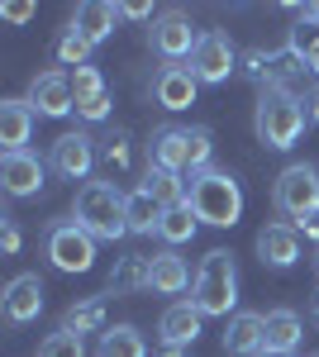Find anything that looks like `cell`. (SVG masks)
I'll list each match as a JSON object with an SVG mask.
<instances>
[{
    "label": "cell",
    "instance_id": "1",
    "mask_svg": "<svg viewBox=\"0 0 319 357\" xmlns=\"http://www.w3.org/2000/svg\"><path fill=\"white\" fill-rule=\"evenodd\" d=\"M186 205L195 210L200 224H214V229H234L243 215V191L239 181L219 167H205L191 176V191H186Z\"/></svg>",
    "mask_w": 319,
    "mask_h": 357
},
{
    "label": "cell",
    "instance_id": "2",
    "mask_svg": "<svg viewBox=\"0 0 319 357\" xmlns=\"http://www.w3.org/2000/svg\"><path fill=\"white\" fill-rule=\"evenodd\" d=\"M210 129H177V124H167L158 134L148 138V167H162V172H181V176H195V172H205L210 167Z\"/></svg>",
    "mask_w": 319,
    "mask_h": 357
},
{
    "label": "cell",
    "instance_id": "3",
    "mask_svg": "<svg viewBox=\"0 0 319 357\" xmlns=\"http://www.w3.org/2000/svg\"><path fill=\"white\" fill-rule=\"evenodd\" d=\"M124 200L129 195L119 191L114 181H86L77 191V215L72 220L91 234V238H119V234H129V220H124Z\"/></svg>",
    "mask_w": 319,
    "mask_h": 357
},
{
    "label": "cell",
    "instance_id": "4",
    "mask_svg": "<svg viewBox=\"0 0 319 357\" xmlns=\"http://www.w3.org/2000/svg\"><path fill=\"white\" fill-rule=\"evenodd\" d=\"M191 291H195L191 301L200 305V314H224L229 319L234 305H239V267H234V252H224V248L205 252Z\"/></svg>",
    "mask_w": 319,
    "mask_h": 357
},
{
    "label": "cell",
    "instance_id": "5",
    "mask_svg": "<svg viewBox=\"0 0 319 357\" xmlns=\"http://www.w3.org/2000/svg\"><path fill=\"white\" fill-rule=\"evenodd\" d=\"M253 124H258V138H262V148H291L300 129H305V100L291 96V91H262V100H258V114H253Z\"/></svg>",
    "mask_w": 319,
    "mask_h": 357
},
{
    "label": "cell",
    "instance_id": "6",
    "mask_svg": "<svg viewBox=\"0 0 319 357\" xmlns=\"http://www.w3.org/2000/svg\"><path fill=\"white\" fill-rule=\"evenodd\" d=\"M276 210L291 215V220H305L319 210V172L305 162H291L281 176H276Z\"/></svg>",
    "mask_w": 319,
    "mask_h": 357
},
{
    "label": "cell",
    "instance_id": "7",
    "mask_svg": "<svg viewBox=\"0 0 319 357\" xmlns=\"http://www.w3.org/2000/svg\"><path fill=\"white\" fill-rule=\"evenodd\" d=\"M48 257H53L57 272H91V262H96V238H91L77 220H62V224H53V234H48Z\"/></svg>",
    "mask_w": 319,
    "mask_h": 357
},
{
    "label": "cell",
    "instance_id": "8",
    "mask_svg": "<svg viewBox=\"0 0 319 357\" xmlns=\"http://www.w3.org/2000/svg\"><path fill=\"white\" fill-rule=\"evenodd\" d=\"M243 72H248L258 86H267V91H291V96H295V82L305 77V67L295 62L291 48H281V53H262V48H253V53L243 57Z\"/></svg>",
    "mask_w": 319,
    "mask_h": 357
},
{
    "label": "cell",
    "instance_id": "9",
    "mask_svg": "<svg viewBox=\"0 0 319 357\" xmlns=\"http://www.w3.org/2000/svg\"><path fill=\"white\" fill-rule=\"evenodd\" d=\"M234 62H239V53H234V43L224 33H200V43L191 53V72H195L200 86H219V82H229Z\"/></svg>",
    "mask_w": 319,
    "mask_h": 357
},
{
    "label": "cell",
    "instance_id": "10",
    "mask_svg": "<svg viewBox=\"0 0 319 357\" xmlns=\"http://www.w3.org/2000/svg\"><path fill=\"white\" fill-rule=\"evenodd\" d=\"M0 186H5V195H15V200L38 195L48 186V167L38 162L34 153H5L0 158Z\"/></svg>",
    "mask_w": 319,
    "mask_h": 357
},
{
    "label": "cell",
    "instance_id": "11",
    "mask_svg": "<svg viewBox=\"0 0 319 357\" xmlns=\"http://www.w3.org/2000/svg\"><path fill=\"white\" fill-rule=\"evenodd\" d=\"M29 105L38 114H72L77 110V96H72V72H38L29 82Z\"/></svg>",
    "mask_w": 319,
    "mask_h": 357
},
{
    "label": "cell",
    "instance_id": "12",
    "mask_svg": "<svg viewBox=\"0 0 319 357\" xmlns=\"http://www.w3.org/2000/svg\"><path fill=\"white\" fill-rule=\"evenodd\" d=\"M195 43H200V33H195V24H191V15H181V10H167L158 24H153V48H158L167 62L191 57Z\"/></svg>",
    "mask_w": 319,
    "mask_h": 357
},
{
    "label": "cell",
    "instance_id": "13",
    "mask_svg": "<svg viewBox=\"0 0 319 357\" xmlns=\"http://www.w3.org/2000/svg\"><path fill=\"white\" fill-rule=\"evenodd\" d=\"M96 158H101L96 153V138H86V134H62L53 143V172L67 176V181H86Z\"/></svg>",
    "mask_w": 319,
    "mask_h": 357
},
{
    "label": "cell",
    "instance_id": "14",
    "mask_svg": "<svg viewBox=\"0 0 319 357\" xmlns=\"http://www.w3.org/2000/svg\"><path fill=\"white\" fill-rule=\"evenodd\" d=\"M200 324H205L200 305H195V301H177V305H167V310H162L158 333H162V343H167V348H191V343L200 338Z\"/></svg>",
    "mask_w": 319,
    "mask_h": 357
},
{
    "label": "cell",
    "instance_id": "15",
    "mask_svg": "<svg viewBox=\"0 0 319 357\" xmlns=\"http://www.w3.org/2000/svg\"><path fill=\"white\" fill-rule=\"evenodd\" d=\"M267 348V314H253V310H243L229 319V329H224V353L229 357H258Z\"/></svg>",
    "mask_w": 319,
    "mask_h": 357
},
{
    "label": "cell",
    "instance_id": "16",
    "mask_svg": "<svg viewBox=\"0 0 319 357\" xmlns=\"http://www.w3.org/2000/svg\"><path fill=\"white\" fill-rule=\"evenodd\" d=\"M195 91H200V82H195V72L191 67H162L158 82H153V96H158L162 110H191L195 105Z\"/></svg>",
    "mask_w": 319,
    "mask_h": 357
},
{
    "label": "cell",
    "instance_id": "17",
    "mask_svg": "<svg viewBox=\"0 0 319 357\" xmlns=\"http://www.w3.org/2000/svg\"><path fill=\"white\" fill-rule=\"evenodd\" d=\"M43 314V281L34 272L15 276L10 286H5V319L10 324H29V319H38Z\"/></svg>",
    "mask_w": 319,
    "mask_h": 357
},
{
    "label": "cell",
    "instance_id": "18",
    "mask_svg": "<svg viewBox=\"0 0 319 357\" xmlns=\"http://www.w3.org/2000/svg\"><path fill=\"white\" fill-rule=\"evenodd\" d=\"M72 96H77V114L81 119H105L110 114V91H105V82H101L96 67L72 72Z\"/></svg>",
    "mask_w": 319,
    "mask_h": 357
},
{
    "label": "cell",
    "instance_id": "19",
    "mask_svg": "<svg viewBox=\"0 0 319 357\" xmlns=\"http://www.w3.org/2000/svg\"><path fill=\"white\" fill-rule=\"evenodd\" d=\"M29 134H34V105L29 100H0V148L24 153Z\"/></svg>",
    "mask_w": 319,
    "mask_h": 357
},
{
    "label": "cell",
    "instance_id": "20",
    "mask_svg": "<svg viewBox=\"0 0 319 357\" xmlns=\"http://www.w3.org/2000/svg\"><path fill=\"white\" fill-rule=\"evenodd\" d=\"M258 257H262L267 267H291L295 257H300V234H295L291 224H267L262 234H258Z\"/></svg>",
    "mask_w": 319,
    "mask_h": 357
},
{
    "label": "cell",
    "instance_id": "21",
    "mask_svg": "<svg viewBox=\"0 0 319 357\" xmlns=\"http://www.w3.org/2000/svg\"><path fill=\"white\" fill-rule=\"evenodd\" d=\"M148 286H153V257L148 252H129V257L114 262V272H110L114 296H133V291H148Z\"/></svg>",
    "mask_w": 319,
    "mask_h": 357
},
{
    "label": "cell",
    "instance_id": "22",
    "mask_svg": "<svg viewBox=\"0 0 319 357\" xmlns=\"http://www.w3.org/2000/svg\"><path fill=\"white\" fill-rule=\"evenodd\" d=\"M124 15H119V5H105V0H86V5H77V20H72V29H81L91 43H105L110 33H114V24H119Z\"/></svg>",
    "mask_w": 319,
    "mask_h": 357
},
{
    "label": "cell",
    "instance_id": "23",
    "mask_svg": "<svg viewBox=\"0 0 319 357\" xmlns=\"http://www.w3.org/2000/svg\"><path fill=\"white\" fill-rule=\"evenodd\" d=\"M162 210L158 200L148 195V186H133L129 200H124V220H129V234H158V224H162Z\"/></svg>",
    "mask_w": 319,
    "mask_h": 357
},
{
    "label": "cell",
    "instance_id": "24",
    "mask_svg": "<svg viewBox=\"0 0 319 357\" xmlns=\"http://www.w3.org/2000/svg\"><path fill=\"white\" fill-rule=\"evenodd\" d=\"M96 357H148V343H143V333L133 324H114V329L101 333Z\"/></svg>",
    "mask_w": 319,
    "mask_h": 357
},
{
    "label": "cell",
    "instance_id": "25",
    "mask_svg": "<svg viewBox=\"0 0 319 357\" xmlns=\"http://www.w3.org/2000/svg\"><path fill=\"white\" fill-rule=\"evenodd\" d=\"M143 186L148 195L158 200L162 210H177V205H186V181H181V172H162V167H148V176H143Z\"/></svg>",
    "mask_w": 319,
    "mask_h": 357
},
{
    "label": "cell",
    "instance_id": "26",
    "mask_svg": "<svg viewBox=\"0 0 319 357\" xmlns=\"http://www.w3.org/2000/svg\"><path fill=\"white\" fill-rule=\"evenodd\" d=\"M62 329L86 338V333H105V301L91 296V301H77L67 314H62Z\"/></svg>",
    "mask_w": 319,
    "mask_h": 357
},
{
    "label": "cell",
    "instance_id": "27",
    "mask_svg": "<svg viewBox=\"0 0 319 357\" xmlns=\"http://www.w3.org/2000/svg\"><path fill=\"white\" fill-rule=\"evenodd\" d=\"M300 314L295 310H272L267 314V353H291L300 343Z\"/></svg>",
    "mask_w": 319,
    "mask_h": 357
},
{
    "label": "cell",
    "instance_id": "28",
    "mask_svg": "<svg viewBox=\"0 0 319 357\" xmlns=\"http://www.w3.org/2000/svg\"><path fill=\"white\" fill-rule=\"evenodd\" d=\"M186 286H191L186 262H181L177 252H153V291L177 296V291H186Z\"/></svg>",
    "mask_w": 319,
    "mask_h": 357
},
{
    "label": "cell",
    "instance_id": "29",
    "mask_svg": "<svg viewBox=\"0 0 319 357\" xmlns=\"http://www.w3.org/2000/svg\"><path fill=\"white\" fill-rule=\"evenodd\" d=\"M286 48L295 53V62H300L310 77H319V20H295Z\"/></svg>",
    "mask_w": 319,
    "mask_h": 357
},
{
    "label": "cell",
    "instance_id": "30",
    "mask_svg": "<svg viewBox=\"0 0 319 357\" xmlns=\"http://www.w3.org/2000/svg\"><path fill=\"white\" fill-rule=\"evenodd\" d=\"M101 162L110 167V176H129L133 172V138L124 129H114V134L101 143Z\"/></svg>",
    "mask_w": 319,
    "mask_h": 357
},
{
    "label": "cell",
    "instance_id": "31",
    "mask_svg": "<svg viewBox=\"0 0 319 357\" xmlns=\"http://www.w3.org/2000/svg\"><path fill=\"white\" fill-rule=\"evenodd\" d=\"M91 48H96V43H91V38H86V33H81V29H67V33H62V38H57V62H62V67H72V72H81V67H91Z\"/></svg>",
    "mask_w": 319,
    "mask_h": 357
},
{
    "label": "cell",
    "instance_id": "32",
    "mask_svg": "<svg viewBox=\"0 0 319 357\" xmlns=\"http://www.w3.org/2000/svg\"><path fill=\"white\" fill-rule=\"evenodd\" d=\"M195 210H191V205H177V210H167V215H162V224H158V234L162 238H167V243H186L191 234H195Z\"/></svg>",
    "mask_w": 319,
    "mask_h": 357
},
{
    "label": "cell",
    "instance_id": "33",
    "mask_svg": "<svg viewBox=\"0 0 319 357\" xmlns=\"http://www.w3.org/2000/svg\"><path fill=\"white\" fill-rule=\"evenodd\" d=\"M38 357H86V348H81L77 333L57 329V333H48V338L38 343Z\"/></svg>",
    "mask_w": 319,
    "mask_h": 357
},
{
    "label": "cell",
    "instance_id": "34",
    "mask_svg": "<svg viewBox=\"0 0 319 357\" xmlns=\"http://www.w3.org/2000/svg\"><path fill=\"white\" fill-rule=\"evenodd\" d=\"M0 243H5V252H20V243H24L20 238V224L10 220V215H0Z\"/></svg>",
    "mask_w": 319,
    "mask_h": 357
},
{
    "label": "cell",
    "instance_id": "35",
    "mask_svg": "<svg viewBox=\"0 0 319 357\" xmlns=\"http://www.w3.org/2000/svg\"><path fill=\"white\" fill-rule=\"evenodd\" d=\"M0 15H5L10 24H24V20H34V5H29V0H10V5H0Z\"/></svg>",
    "mask_w": 319,
    "mask_h": 357
},
{
    "label": "cell",
    "instance_id": "36",
    "mask_svg": "<svg viewBox=\"0 0 319 357\" xmlns=\"http://www.w3.org/2000/svg\"><path fill=\"white\" fill-rule=\"evenodd\" d=\"M119 15H124V20H148V15H153V5H143V0H129V5H119Z\"/></svg>",
    "mask_w": 319,
    "mask_h": 357
},
{
    "label": "cell",
    "instance_id": "37",
    "mask_svg": "<svg viewBox=\"0 0 319 357\" xmlns=\"http://www.w3.org/2000/svg\"><path fill=\"white\" fill-rule=\"evenodd\" d=\"M295 234H305V238H319V210H315V215H305V220H295Z\"/></svg>",
    "mask_w": 319,
    "mask_h": 357
},
{
    "label": "cell",
    "instance_id": "38",
    "mask_svg": "<svg viewBox=\"0 0 319 357\" xmlns=\"http://www.w3.org/2000/svg\"><path fill=\"white\" fill-rule=\"evenodd\" d=\"M305 119H310V124H319V86H310V91H305Z\"/></svg>",
    "mask_w": 319,
    "mask_h": 357
},
{
    "label": "cell",
    "instance_id": "39",
    "mask_svg": "<svg viewBox=\"0 0 319 357\" xmlns=\"http://www.w3.org/2000/svg\"><path fill=\"white\" fill-rule=\"evenodd\" d=\"M295 15H300V20H319V0L315 5H295Z\"/></svg>",
    "mask_w": 319,
    "mask_h": 357
},
{
    "label": "cell",
    "instance_id": "40",
    "mask_svg": "<svg viewBox=\"0 0 319 357\" xmlns=\"http://www.w3.org/2000/svg\"><path fill=\"white\" fill-rule=\"evenodd\" d=\"M310 314H315V324H319V286H315V301H310Z\"/></svg>",
    "mask_w": 319,
    "mask_h": 357
},
{
    "label": "cell",
    "instance_id": "41",
    "mask_svg": "<svg viewBox=\"0 0 319 357\" xmlns=\"http://www.w3.org/2000/svg\"><path fill=\"white\" fill-rule=\"evenodd\" d=\"M167 357H191V353L186 348H167Z\"/></svg>",
    "mask_w": 319,
    "mask_h": 357
},
{
    "label": "cell",
    "instance_id": "42",
    "mask_svg": "<svg viewBox=\"0 0 319 357\" xmlns=\"http://www.w3.org/2000/svg\"><path fill=\"white\" fill-rule=\"evenodd\" d=\"M258 357H291V353H267V348H262V353H258Z\"/></svg>",
    "mask_w": 319,
    "mask_h": 357
},
{
    "label": "cell",
    "instance_id": "43",
    "mask_svg": "<svg viewBox=\"0 0 319 357\" xmlns=\"http://www.w3.org/2000/svg\"><path fill=\"white\" fill-rule=\"evenodd\" d=\"M315 357H319V353H315Z\"/></svg>",
    "mask_w": 319,
    "mask_h": 357
}]
</instances>
